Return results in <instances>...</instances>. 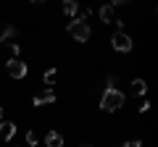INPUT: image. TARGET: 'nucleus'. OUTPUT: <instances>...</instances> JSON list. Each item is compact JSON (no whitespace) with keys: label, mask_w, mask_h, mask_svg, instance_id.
Wrapping results in <instances>:
<instances>
[{"label":"nucleus","mask_w":158,"mask_h":147,"mask_svg":"<svg viewBox=\"0 0 158 147\" xmlns=\"http://www.w3.org/2000/svg\"><path fill=\"white\" fill-rule=\"evenodd\" d=\"M11 53H13V58H19V53H21V47H19L16 42H11Z\"/></svg>","instance_id":"15"},{"label":"nucleus","mask_w":158,"mask_h":147,"mask_svg":"<svg viewBox=\"0 0 158 147\" xmlns=\"http://www.w3.org/2000/svg\"><path fill=\"white\" fill-rule=\"evenodd\" d=\"M13 37H16V26H6L0 32V42H8V40H13Z\"/></svg>","instance_id":"10"},{"label":"nucleus","mask_w":158,"mask_h":147,"mask_svg":"<svg viewBox=\"0 0 158 147\" xmlns=\"http://www.w3.org/2000/svg\"><path fill=\"white\" fill-rule=\"evenodd\" d=\"M45 145L48 147H63V134H58V131H48V134H45Z\"/></svg>","instance_id":"7"},{"label":"nucleus","mask_w":158,"mask_h":147,"mask_svg":"<svg viewBox=\"0 0 158 147\" xmlns=\"http://www.w3.org/2000/svg\"><path fill=\"white\" fill-rule=\"evenodd\" d=\"M13 134H16V124H13V121H0V139L11 142Z\"/></svg>","instance_id":"5"},{"label":"nucleus","mask_w":158,"mask_h":147,"mask_svg":"<svg viewBox=\"0 0 158 147\" xmlns=\"http://www.w3.org/2000/svg\"><path fill=\"white\" fill-rule=\"evenodd\" d=\"M69 34L77 42H87L90 40V24L82 21V18H74V21H69Z\"/></svg>","instance_id":"2"},{"label":"nucleus","mask_w":158,"mask_h":147,"mask_svg":"<svg viewBox=\"0 0 158 147\" xmlns=\"http://www.w3.org/2000/svg\"><path fill=\"white\" fill-rule=\"evenodd\" d=\"M6 71H8L11 79H24V76H27V63L19 61V58H11V61L6 63Z\"/></svg>","instance_id":"4"},{"label":"nucleus","mask_w":158,"mask_h":147,"mask_svg":"<svg viewBox=\"0 0 158 147\" xmlns=\"http://www.w3.org/2000/svg\"><path fill=\"white\" fill-rule=\"evenodd\" d=\"M37 139H40V137H37V131H27V145H29V147H34V145H37Z\"/></svg>","instance_id":"13"},{"label":"nucleus","mask_w":158,"mask_h":147,"mask_svg":"<svg viewBox=\"0 0 158 147\" xmlns=\"http://www.w3.org/2000/svg\"><path fill=\"white\" fill-rule=\"evenodd\" d=\"M42 79H45V84H56L58 71H56V68H50V71H45V76H42Z\"/></svg>","instance_id":"12"},{"label":"nucleus","mask_w":158,"mask_h":147,"mask_svg":"<svg viewBox=\"0 0 158 147\" xmlns=\"http://www.w3.org/2000/svg\"><path fill=\"white\" fill-rule=\"evenodd\" d=\"M34 105H50V102H56V92L53 89H45V92H40V95H34Z\"/></svg>","instance_id":"6"},{"label":"nucleus","mask_w":158,"mask_h":147,"mask_svg":"<svg viewBox=\"0 0 158 147\" xmlns=\"http://www.w3.org/2000/svg\"><path fill=\"white\" fill-rule=\"evenodd\" d=\"M121 105H124V95H121L116 87H108V89L103 92V97H100V110L113 113V110H118Z\"/></svg>","instance_id":"1"},{"label":"nucleus","mask_w":158,"mask_h":147,"mask_svg":"<svg viewBox=\"0 0 158 147\" xmlns=\"http://www.w3.org/2000/svg\"><path fill=\"white\" fill-rule=\"evenodd\" d=\"M79 147H92V145H79Z\"/></svg>","instance_id":"17"},{"label":"nucleus","mask_w":158,"mask_h":147,"mask_svg":"<svg viewBox=\"0 0 158 147\" xmlns=\"http://www.w3.org/2000/svg\"><path fill=\"white\" fill-rule=\"evenodd\" d=\"M111 45H113V50H116V53H129V50H132V37H129L127 32L118 29V32L111 37Z\"/></svg>","instance_id":"3"},{"label":"nucleus","mask_w":158,"mask_h":147,"mask_svg":"<svg viewBox=\"0 0 158 147\" xmlns=\"http://www.w3.org/2000/svg\"><path fill=\"white\" fill-rule=\"evenodd\" d=\"M132 92H135V95H145V92H148V84H145L142 79H135V81H132Z\"/></svg>","instance_id":"9"},{"label":"nucleus","mask_w":158,"mask_h":147,"mask_svg":"<svg viewBox=\"0 0 158 147\" xmlns=\"http://www.w3.org/2000/svg\"><path fill=\"white\" fill-rule=\"evenodd\" d=\"M98 13H100V21H103V24H108V21H113V13H116V6H113V3H108V6H103Z\"/></svg>","instance_id":"8"},{"label":"nucleus","mask_w":158,"mask_h":147,"mask_svg":"<svg viewBox=\"0 0 158 147\" xmlns=\"http://www.w3.org/2000/svg\"><path fill=\"white\" fill-rule=\"evenodd\" d=\"M77 11H79V6L74 0H66V3H63V13H66V16H77Z\"/></svg>","instance_id":"11"},{"label":"nucleus","mask_w":158,"mask_h":147,"mask_svg":"<svg viewBox=\"0 0 158 147\" xmlns=\"http://www.w3.org/2000/svg\"><path fill=\"white\" fill-rule=\"evenodd\" d=\"M121 147H142V139H129V142H124Z\"/></svg>","instance_id":"14"},{"label":"nucleus","mask_w":158,"mask_h":147,"mask_svg":"<svg viewBox=\"0 0 158 147\" xmlns=\"http://www.w3.org/2000/svg\"><path fill=\"white\" fill-rule=\"evenodd\" d=\"M0 121H3V108H0Z\"/></svg>","instance_id":"16"}]
</instances>
